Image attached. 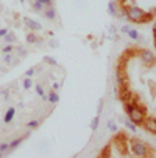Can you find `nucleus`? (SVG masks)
<instances>
[{
    "label": "nucleus",
    "instance_id": "nucleus-32",
    "mask_svg": "<svg viewBox=\"0 0 156 158\" xmlns=\"http://www.w3.org/2000/svg\"><path fill=\"white\" fill-rule=\"evenodd\" d=\"M109 31L113 33V35H116V28H114V27H111V28H109Z\"/></svg>",
    "mask_w": 156,
    "mask_h": 158
},
{
    "label": "nucleus",
    "instance_id": "nucleus-5",
    "mask_svg": "<svg viewBox=\"0 0 156 158\" xmlns=\"http://www.w3.org/2000/svg\"><path fill=\"white\" fill-rule=\"evenodd\" d=\"M119 99H120L123 103H128V102H131V99H133V93L130 91V89H126V86H125V88H120Z\"/></svg>",
    "mask_w": 156,
    "mask_h": 158
},
{
    "label": "nucleus",
    "instance_id": "nucleus-4",
    "mask_svg": "<svg viewBox=\"0 0 156 158\" xmlns=\"http://www.w3.org/2000/svg\"><path fill=\"white\" fill-rule=\"evenodd\" d=\"M24 24H25L30 30H33V31H39V30H42V25L39 24L38 20L31 19V17H24Z\"/></svg>",
    "mask_w": 156,
    "mask_h": 158
},
{
    "label": "nucleus",
    "instance_id": "nucleus-33",
    "mask_svg": "<svg viewBox=\"0 0 156 158\" xmlns=\"http://www.w3.org/2000/svg\"><path fill=\"white\" fill-rule=\"evenodd\" d=\"M153 35H156V22H154V27H153Z\"/></svg>",
    "mask_w": 156,
    "mask_h": 158
},
{
    "label": "nucleus",
    "instance_id": "nucleus-18",
    "mask_svg": "<svg viewBox=\"0 0 156 158\" xmlns=\"http://www.w3.org/2000/svg\"><path fill=\"white\" fill-rule=\"evenodd\" d=\"M16 52L19 53V56H20V58H24V56H27V55H28V52H27V49H24V46H19V47L16 49Z\"/></svg>",
    "mask_w": 156,
    "mask_h": 158
},
{
    "label": "nucleus",
    "instance_id": "nucleus-35",
    "mask_svg": "<svg viewBox=\"0 0 156 158\" xmlns=\"http://www.w3.org/2000/svg\"><path fill=\"white\" fill-rule=\"evenodd\" d=\"M24 2H25V0H20V3H24Z\"/></svg>",
    "mask_w": 156,
    "mask_h": 158
},
{
    "label": "nucleus",
    "instance_id": "nucleus-20",
    "mask_svg": "<svg viewBox=\"0 0 156 158\" xmlns=\"http://www.w3.org/2000/svg\"><path fill=\"white\" fill-rule=\"evenodd\" d=\"M10 150V143H0V153H6Z\"/></svg>",
    "mask_w": 156,
    "mask_h": 158
},
{
    "label": "nucleus",
    "instance_id": "nucleus-28",
    "mask_svg": "<svg viewBox=\"0 0 156 158\" xmlns=\"http://www.w3.org/2000/svg\"><path fill=\"white\" fill-rule=\"evenodd\" d=\"M39 2H41L44 6H47V8L53 6V0H39Z\"/></svg>",
    "mask_w": 156,
    "mask_h": 158
},
{
    "label": "nucleus",
    "instance_id": "nucleus-8",
    "mask_svg": "<svg viewBox=\"0 0 156 158\" xmlns=\"http://www.w3.org/2000/svg\"><path fill=\"white\" fill-rule=\"evenodd\" d=\"M141 60L145 64H151V63H154V55L150 50H141Z\"/></svg>",
    "mask_w": 156,
    "mask_h": 158
},
{
    "label": "nucleus",
    "instance_id": "nucleus-9",
    "mask_svg": "<svg viewBox=\"0 0 156 158\" xmlns=\"http://www.w3.org/2000/svg\"><path fill=\"white\" fill-rule=\"evenodd\" d=\"M14 114H16V108H14V106H10V108L6 110V113H5L3 122H5V124H10V122H13V118H14Z\"/></svg>",
    "mask_w": 156,
    "mask_h": 158
},
{
    "label": "nucleus",
    "instance_id": "nucleus-13",
    "mask_svg": "<svg viewBox=\"0 0 156 158\" xmlns=\"http://www.w3.org/2000/svg\"><path fill=\"white\" fill-rule=\"evenodd\" d=\"M47 100H49L50 103H58V102H59V96H58V93L50 91V93H49V96H47Z\"/></svg>",
    "mask_w": 156,
    "mask_h": 158
},
{
    "label": "nucleus",
    "instance_id": "nucleus-10",
    "mask_svg": "<svg viewBox=\"0 0 156 158\" xmlns=\"http://www.w3.org/2000/svg\"><path fill=\"white\" fill-rule=\"evenodd\" d=\"M108 13L113 16V17H117L119 16V11H117V3L113 2V0H109V3H108Z\"/></svg>",
    "mask_w": 156,
    "mask_h": 158
},
{
    "label": "nucleus",
    "instance_id": "nucleus-30",
    "mask_svg": "<svg viewBox=\"0 0 156 158\" xmlns=\"http://www.w3.org/2000/svg\"><path fill=\"white\" fill-rule=\"evenodd\" d=\"M8 31H10L8 28H0V38H5Z\"/></svg>",
    "mask_w": 156,
    "mask_h": 158
},
{
    "label": "nucleus",
    "instance_id": "nucleus-34",
    "mask_svg": "<svg viewBox=\"0 0 156 158\" xmlns=\"http://www.w3.org/2000/svg\"><path fill=\"white\" fill-rule=\"evenodd\" d=\"M125 2H126V0H120V3H122V5H125Z\"/></svg>",
    "mask_w": 156,
    "mask_h": 158
},
{
    "label": "nucleus",
    "instance_id": "nucleus-27",
    "mask_svg": "<svg viewBox=\"0 0 156 158\" xmlns=\"http://www.w3.org/2000/svg\"><path fill=\"white\" fill-rule=\"evenodd\" d=\"M98 121H100L98 116L92 119V122H91V128H92V130H97V127H98Z\"/></svg>",
    "mask_w": 156,
    "mask_h": 158
},
{
    "label": "nucleus",
    "instance_id": "nucleus-15",
    "mask_svg": "<svg viewBox=\"0 0 156 158\" xmlns=\"http://www.w3.org/2000/svg\"><path fill=\"white\" fill-rule=\"evenodd\" d=\"M36 93H38V96H39V97H42L44 100H47V96H46V93H44L42 85H36Z\"/></svg>",
    "mask_w": 156,
    "mask_h": 158
},
{
    "label": "nucleus",
    "instance_id": "nucleus-26",
    "mask_svg": "<svg viewBox=\"0 0 156 158\" xmlns=\"http://www.w3.org/2000/svg\"><path fill=\"white\" fill-rule=\"evenodd\" d=\"M123 124H125V127H128V128H130V130H133V131H134V130L138 128V127H136L134 124H133L131 121H123Z\"/></svg>",
    "mask_w": 156,
    "mask_h": 158
},
{
    "label": "nucleus",
    "instance_id": "nucleus-24",
    "mask_svg": "<svg viewBox=\"0 0 156 158\" xmlns=\"http://www.w3.org/2000/svg\"><path fill=\"white\" fill-rule=\"evenodd\" d=\"M44 61L49 63V64H53V66H58V61L55 58H52V56H44Z\"/></svg>",
    "mask_w": 156,
    "mask_h": 158
},
{
    "label": "nucleus",
    "instance_id": "nucleus-25",
    "mask_svg": "<svg viewBox=\"0 0 156 158\" xmlns=\"http://www.w3.org/2000/svg\"><path fill=\"white\" fill-rule=\"evenodd\" d=\"M108 130H111V131H117V125H116V122L108 121Z\"/></svg>",
    "mask_w": 156,
    "mask_h": 158
},
{
    "label": "nucleus",
    "instance_id": "nucleus-36",
    "mask_svg": "<svg viewBox=\"0 0 156 158\" xmlns=\"http://www.w3.org/2000/svg\"><path fill=\"white\" fill-rule=\"evenodd\" d=\"M2 156H3V153H0V158H2Z\"/></svg>",
    "mask_w": 156,
    "mask_h": 158
},
{
    "label": "nucleus",
    "instance_id": "nucleus-22",
    "mask_svg": "<svg viewBox=\"0 0 156 158\" xmlns=\"http://www.w3.org/2000/svg\"><path fill=\"white\" fill-rule=\"evenodd\" d=\"M33 10H34V11H42V10H44V5L39 2V0H34V3H33Z\"/></svg>",
    "mask_w": 156,
    "mask_h": 158
},
{
    "label": "nucleus",
    "instance_id": "nucleus-31",
    "mask_svg": "<svg viewBox=\"0 0 156 158\" xmlns=\"http://www.w3.org/2000/svg\"><path fill=\"white\" fill-rule=\"evenodd\" d=\"M103 111V100L100 99V102H98V106H97V113H102Z\"/></svg>",
    "mask_w": 156,
    "mask_h": 158
},
{
    "label": "nucleus",
    "instance_id": "nucleus-1",
    "mask_svg": "<svg viewBox=\"0 0 156 158\" xmlns=\"http://www.w3.org/2000/svg\"><path fill=\"white\" fill-rule=\"evenodd\" d=\"M125 6V13H126V19L131 22H139V24H145V22L151 20L153 16L156 14V11L153 13H144L141 8L138 6H130V5H123Z\"/></svg>",
    "mask_w": 156,
    "mask_h": 158
},
{
    "label": "nucleus",
    "instance_id": "nucleus-29",
    "mask_svg": "<svg viewBox=\"0 0 156 158\" xmlns=\"http://www.w3.org/2000/svg\"><path fill=\"white\" fill-rule=\"evenodd\" d=\"M34 72H36V69H34V67H31V69H28V71L25 72V77H31Z\"/></svg>",
    "mask_w": 156,
    "mask_h": 158
},
{
    "label": "nucleus",
    "instance_id": "nucleus-16",
    "mask_svg": "<svg viewBox=\"0 0 156 158\" xmlns=\"http://www.w3.org/2000/svg\"><path fill=\"white\" fill-rule=\"evenodd\" d=\"M3 63H6V64H16L17 60H13V53H6L3 56Z\"/></svg>",
    "mask_w": 156,
    "mask_h": 158
},
{
    "label": "nucleus",
    "instance_id": "nucleus-3",
    "mask_svg": "<svg viewBox=\"0 0 156 158\" xmlns=\"http://www.w3.org/2000/svg\"><path fill=\"white\" fill-rule=\"evenodd\" d=\"M131 150H133V153L134 155H138V156H145L147 153H148V147L142 143V141H133V146H131Z\"/></svg>",
    "mask_w": 156,
    "mask_h": 158
},
{
    "label": "nucleus",
    "instance_id": "nucleus-19",
    "mask_svg": "<svg viewBox=\"0 0 156 158\" xmlns=\"http://www.w3.org/2000/svg\"><path fill=\"white\" fill-rule=\"evenodd\" d=\"M27 42L36 44V42H38V36H36L34 33H28V35H27Z\"/></svg>",
    "mask_w": 156,
    "mask_h": 158
},
{
    "label": "nucleus",
    "instance_id": "nucleus-2",
    "mask_svg": "<svg viewBox=\"0 0 156 158\" xmlns=\"http://www.w3.org/2000/svg\"><path fill=\"white\" fill-rule=\"evenodd\" d=\"M145 114H147V108L139 103L136 106H133V110L128 111V118L134 125H142L145 121Z\"/></svg>",
    "mask_w": 156,
    "mask_h": 158
},
{
    "label": "nucleus",
    "instance_id": "nucleus-23",
    "mask_svg": "<svg viewBox=\"0 0 156 158\" xmlns=\"http://www.w3.org/2000/svg\"><path fill=\"white\" fill-rule=\"evenodd\" d=\"M27 127H28V128H36V127H39V121H38V119L28 121V122H27Z\"/></svg>",
    "mask_w": 156,
    "mask_h": 158
},
{
    "label": "nucleus",
    "instance_id": "nucleus-17",
    "mask_svg": "<svg viewBox=\"0 0 156 158\" xmlns=\"http://www.w3.org/2000/svg\"><path fill=\"white\" fill-rule=\"evenodd\" d=\"M16 49H14V46H13V44H6V46L5 47H2V52L6 55V53H13Z\"/></svg>",
    "mask_w": 156,
    "mask_h": 158
},
{
    "label": "nucleus",
    "instance_id": "nucleus-6",
    "mask_svg": "<svg viewBox=\"0 0 156 158\" xmlns=\"http://www.w3.org/2000/svg\"><path fill=\"white\" fill-rule=\"evenodd\" d=\"M122 31L126 33L131 39H134V41H139V39H141V35H139L134 28H131L130 25H123V27H122Z\"/></svg>",
    "mask_w": 156,
    "mask_h": 158
},
{
    "label": "nucleus",
    "instance_id": "nucleus-12",
    "mask_svg": "<svg viewBox=\"0 0 156 158\" xmlns=\"http://www.w3.org/2000/svg\"><path fill=\"white\" fill-rule=\"evenodd\" d=\"M24 139H25V136H20V138H17V139H13V141L10 143V150H8V152H13L16 147H19L20 143L24 141Z\"/></svg>",
    "mask_w": 156,
    "mask_h": 158
},
{
    "label": "nucleus",
    "instance_id": "nucleus-11",
    "mask_svg": "<svg viewBox=\"0 0 156 158\" xmlns=\"http://www.w3.org/2000/svg\"><path fill=\"white\" fill-rule=\"evenodd\" d=\"M44 17L49 19V20H55V19H56V10H55L53 6L47 8L46 11H44Z\"/></svg>",
    "mask_w": 156,
    "mask_h": 158
},
{
    "label": "nucleus",
    "instance_id": "nucleus-14",
    "mask_svg": "<svg viewBox=\"0 0 156 158\" xmlns=\"http://www.w3.org/2000/svg\"><path fill=\"white\" fill-rule=\"evenodd\" d=\"M3 41H5L6 44H13V42H16V41H17V38H16V35H14L13 31H8V33H6V36L3 38Z\"/></svg>",
    "mask_w": 156,
    "mask_h": 158
},
{
    "label": "nucleus",
    "instance_id": "nucleus-21",
    "mask_svg": "<svg viewBox=\"0 0 156 158\" xmlns=\"http://www.w3.org/2000/svg\"><path fill=\"white\" fill-rule=\"evenodd\" d=\"M22 85H24L25 89H30V88L33 86V80H31L30 77H25V80H24V83H22Z\"/></svg>",
    "mask_w": 156,
    "mask_h": 158
},
{
    "label": "nucleus",
    "instance_id": "nucleus-7",
    "mask_svg": "<svg viewBox=\"0 0 156 158\" xmlns=\"http://www.w3.org/2000/svg\"><path fill=\"white\" fill-rule=\"evenodd\" d=\"M142 125L145 127L147 131H151V133L156 135V119H153V118H145V121H144Z\"/></svg>",
    "mask_w": 156,
    "mask_h": 158
}]
</instances>
